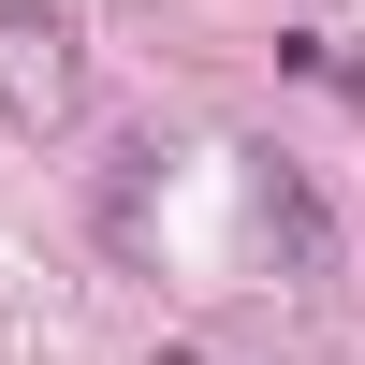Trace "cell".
I'll use <instances>...</instances> for the list:
<instances>
[{"mask_svg":"<svg viewBox=\"0 0 365 365\" xmlns=\"http://www.w3.org/2000/svg\"><path fill=\"white\" fill-rule=\"evenodd\" d=\"M0 117L15 132H58L73 117V29L29 15V0H0Z\"/></svg>","mask_w":365,"mask_h":365,"instance_id":"6da1fadb","label":"cell"}]
</instances>
